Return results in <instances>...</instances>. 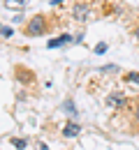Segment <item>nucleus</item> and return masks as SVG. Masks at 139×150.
<instances>
[{"mask_svg": "<svg viewBox=\"0 0 139 150\" xmlns=\"http://www.w3.org/2000/svg\"><path fill=\"white\" fill-rule=\"evenodd\" d=\"M72 39H74L72 35H63V37H58V39H49L46 46H49V49H56V46H63V44H70Z\"/></svg>", "mask_w": 139, "mask_h": 150, "instance_id": "5", "label": "nucleus"}, {"mask_svg": "<svg viewBox=\"0 0 139 150\" xmlns=\"http://www.w3.org/2000/svg\"><path fill=\"white\" fill-rule=\"evenodd\" d=\"M125 79H128V81H135V83H139V74H137V72H130Z\"/></svg>", "mask_w": 139, "mask_h": 150, "instance_id": "10", "label": "nucleus"}, {"mask_svg": "<svg viewBox=\"0 0 139 150\" xmlns=\"http://www.w3.org/2000/svg\"><path fill=\"white\" fill-rule=\"evenodd\" d=\"M12 21H14V23H19V21H23V14H21V12H19V14H16V16H14V19H12Z\"/></svg>", "mask_w": 139, "mask_h": 150, "instance_id": "13", "label": "nucleus"}, {"mask_svg": "<svg viewBox=\"0 0 139 150\" xmlns=\"http://www.w3.org/2000/svg\"><path fill=\"white\" fill-rule=\"evenodd\" d=\"M132 120H135V125L139 127V102L135 104V109H132Z\"/></svg>", "mask_w": 139, "mask_h": 150, "instance_id": "7", "label": "nucleus"}, {"mask_svg": "<svg viewBox=\"0 0 139 150\" xmlns=\"http://www.w3.org/2000/svg\"><path fill=\"white\" fill-rule=\"evenodd\" d=\"M79 125H77V122H67V125H65V127H63V136H65V139H72V136H77V134H79Z\"/></svg>", "mask_w": 139, "mask_h": 150, "instance_id": "4", "label": "nucleus"}, {"mask_svg": "<svg viewBox=\"0 0 139 150\" xmlns=\"http://www.w3.org/2000/svg\"><path fill=\"white\" fill-rule=\"evenodd\" d=\"M12 146H14V148H26V141H23V139H12Z\"/></svg>", "mask_w": 139, "mask_h": 150, "instance_id": "8", "label": "nucleus"}, {"mask_svg": "<svg viewBox=\"0 0 139 150\" xmlns=\"http://www.w3.org/2000/svg\"><path fill=\"white\" fill-rule=\"evenodd\" d=\"M63 106H65V109H67V113H70V115H72V113H74V115H77V109H74V106H72V102H70V99H67V102H65V104H63Z\"/></svg>", "mask_w": 139, "mask_h": 150, "instance_id": "9", "label": "nucleus"}, {"mask_svg": "<svg viewBox=\"0 0 139 150\" xmlns=\"http://www.w3.org/2000/svg\"><path fill=\"white\" fill-rule=\"evenodd\" d=\"M104 102H107V106H109V109H123V106H125V102H128V97L116 90V93L107 95V99H104Z\"/></svg>", "mask_w": 139, "mask_h": 150, "instance_id": "3", "label": "nucleus"}, {"mask_svg": "<svg viewBox=\"0 0 139 150\" xmlns=\"http://www.w3.org/2000/svg\"><path fill=\"white\" fill-rule=\"evenodd\" d=\"M132 35H135V39H137V42H139V23H137V28L132 30Z\"/></svg>", "mask_w": 139, "mask_h": 150, "instance_id": "14", "label": "nucleus"}, {"mask_svg": "<svg viewBox=\"0 0 139 150\" xmlns=\"http://www.w3.org/2000/svg\"><path fill=\"white\" fill-rule=\"evenodd\" d=\"M104 51H107V44H98L95 46V53H104Z\"/></svg>", "mask_w": 139, "mask_h": 150, "instance_id": "11", "label": "nucleus"}, {"mask_svg": "<svg viewBox=\"0 0 139 150\" xmlns=\"http://www.w3.org/2000/svg\"><path fill=\"white\" fill-rule=\"evenodd\" d=\"M0 33H2L5 37H12V30H9V28H0Z\"/></svg>", "mask_w": 139, "mask_h": 150, "instance_id": "12", "label": "nucleus"}, {"mask_svg": "<svg viewBox=\"0 0 139 150\" xmlns=\"http://www.w3.org/2000/svg\"><path fill=\"white\" fill-rule=\"evenodd\" d=\"M26 2H28V0H5L2 5H5L7 9H23V7H26Z\"/></svg>", "mask_w": 139, "mask_h": 150, "instance_id": "6", "label": "nucleus"}, {"mask_svg": "<svg viewBox=\"0 0 139 150\" xmlns=\"http://www.w3.org/2000/svg\"><path fill=\"white\" fill-rule=\"evenodd\" d=\"M72 16H74V21H79V23L88 21L91 19V7H88L86 2H77V5L72 7Z\"/></svg>", "mask_w": 139, "mask_h": 150, "instance_id": "2", "label": "nucleus"}, {"mask_svg": "<svg viewBox=\"0 0 139 150\" xmlns=\"http://www.w3.org/2000/svg\"><path fill=\"white\" fill-rule=\"evenodd\" d=\"M28 37H42V35H46L49 33V23H46V16H42V14H35L33 19L28 21V25H26V30H23Z\"/></svg>", "mask_w": 139, "mask_h": 150, "instance_id": "1", "label": "nucleus"}, {"mask_svg": "<svg viewBox=\"0 0 139 150\" xmlns=\"http://www.w3.org/2000/svg\"><path fill=\"white\" fill-rule=\"evenodd\" d=\"M37 150H49V148H46V146H44L42 141H37Z\"/></svg>", "mask_w": 139, "mask_h": 150, "instance_id": "15", "label": "nucleus"}, {"mask_svg": "<svg viewBox=\"0 0 139 150\" xmlns=\"http://www.w3.org/2000/svg\"><path fill=\"white\" fill-rule=\"evenodd\" d=\"M49 2H51L53 7H56V5H63V0H49Z\"/></svg>", "mask_w": 139, "mask_h": 150, "instance_id": "16", "label": "nucleus"}]
</instances>
